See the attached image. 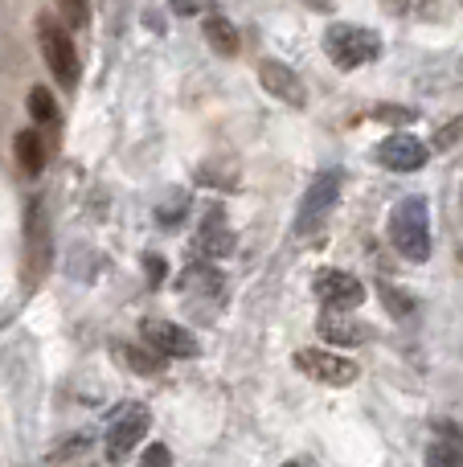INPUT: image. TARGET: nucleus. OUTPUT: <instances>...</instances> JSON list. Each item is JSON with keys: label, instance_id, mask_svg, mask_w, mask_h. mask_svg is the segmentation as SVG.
I'll return each instance as SVG.
<instances>
[{"label": "nucleus", "instance_id": "nucleus-1", "mask_svg": "<svg viewBox=\"0 0 463 467\" xmlns=\"http://www.w3.org/2000/svg\"><path fill=\"white\" fill-rule=\"evenodd\" d=\"M390 242L410 263H427V258H431L435 238H431V205H427V197H406V202L394 205Z\"/></svg>", "mask_w": 463, "mask_h": 467}, {"label": "nucleus", "instance_id": "nucleus-2", "mask_svg": "<svg viewBox=\"0 0 463 467\" xmlns=\"http://www.w3.org/2000/svg\"><path fill=\"white\" fill-rule=\"evenodd\" d=\"M324 54L333 57L341 70H357V66L377 62L382 54V37L369 25H328L324 33Z\"/></svg>", "mask_w": 463, "mask_h": 467}, {"label": "nucleus", "instance_id": "nucleus-3", "mask_svg": "<svg viewBox=\"0 0 463 467\" xmlns=\"http://www.w3.org/2000/svg\"><path fill=\"white\" fill-rule=\"evenodd\" d=\"M341 189H345L341 169H324L316 181H312L304 202H300V210H295V234H300V238H312V234L324 226L328 213H333L336 202H341Z\"/></svg>", "mask_w": 463, "mask_h": 467}, {"label": "nucleus", "instance_id": "nucleus-4", "mask_svg": "<svg viewBox=\"0 0 463 467\" xmlns=\"http://www.w3.org/2000/svg\"><path fill=\"white\" fill-rule=\"evenodd\" d=\"M41 54H46V62H49V70H54L57 87H62V90L78 87V54H74L70 33H66L57 21H41Z\"/></svg>", "mask_w": 463, "mask_h": 467}, {"label": "nucleus", "instance_id": "nucleus-5", "mask_svg": "<svg viewBox=\"0 0 463 467\" xmlns=\"http://www.w3.org/2000/svg\"><path fill=\"white\" fill-rule=\"evenodd\" d=\"M295 369L308 373L320 386H349V381H357V365L349 357L333 353V348H300L295 353Z\"/></svg>", "mask_w": 463, "mask_h": 467}, {"label": "nucleus", "instance_id": "nucleus-6", "mask_svg": "<svg viewBox=\"0 0 463 467\" xmlns=\"http://www.w3.org/2000/svg\"><path fill=\"white\" fill-rule=\"evenodd\" d=\"M144 340L156 357H164V361H169V357H177V361L201 357V345H197L193 332L180 328V324H169V320H144Z\"/></svg>", "mask_w": 463, "mask_h": 467}, {"label": "nucleus", "instance_id": "nucleus-7", "mask_svg": "<svg viewBox=\"0 0 463 467\" xmlns=\"http://www.w3.org/2000/svg\"><path fill=\"white\" fill-rule=\"evenodd\" d=\"M148 427H152V414H148L144 406H123V410L115 414L111 431H107V455H111L115 463L128 460L139 447V439L148 435Z\"/></svg>", "mask_w": 463, "mask_h": 467}, {"label": "nucleus", "instance_id": "nucleus-8", "mask_svg": "<svg viewBox=\"0 0 463 467\" xmlns=\"http://www.w3.org/2000/svg\"><path fill=\"white\" fill-rule=\"evenodd\" d=\"M374 156H377V164L390 172H418V169H427V161H431V144L398 131V136H386Z\"/></svg>", "mask_w": 463, "mask_h": 467}, {"label": "nucleus", "instance_id": "nucleus-9", "mask_svg": "<svg viewBox=\"0 0 463 467\" xmlns=\"http://www.w3.org/2000/svg\"><path fill=\"white\" fill-rule=\"evenodd\" d=\"M312 287H316V299L328 312H353V307H361V299H365L361 279L349 271H320L316 279H312Z\"/></svg>", "mask_w": 463, "mask_h": 467}, {"label": "nucleus", "instance_id": "nucleus-10", "mask_svg": "<svg viewBox=\"0 0 463 467\" xmlns=\"http://www.w3.org/2000/svg\"><path fill=\"white\" fill-rule=\"evenodd\" d=\"M259 82L267 95H275L279 103L287 107H308V87H304V78L292 70V66L275 62V57H262L259 62Z\"/></svg>", "mask_w": 463, "mask_h": 467}, {"label": "nucleus", "instance_id": "nucleus-11", "mask_svg": "<svg viewBox=\"0 0 463 467\" xmlns=\"http://www.w3.org/2000/svg\"><path fill=\"white\" fill-rule=\"evenodd\" d=\"M320 337L324 340H333V345H365L369 340V328L361 320H345V316H336V312H328V316H320Z\"/></svg>", "mask_w": 463, "mask_h": 467}, {"label": "nucleus", "instance_id": "nucleus-12", "mask_svg": "<svg viewBox=\"0 0 463 467\" xmlns=\"http://www.w3.org/2000/svg\"><path fill=\"white\" fill-rule=\"evenodd\" d=\"M16 161H21V169L29 172V177H37V172L46 169V148H41V136L33 128L16 136Z\"/></svg>", "mask_w": 463, "mask_h": 467}, {"label": "nucleus", "instance_id": "nucleus-13", "mask_svg": "<svg viewBox=\"0 0 463 467\" xmlns=\"http://www.w3.org/2000/svg\"><path fill=\"white\" fill-rule=\"evenodd\" d=\"M49 254V234H46V218H41V205H29V263L33 266H46Z\"/></svg>", "mask_w": 463, "mask_h": 467}, {"label": "nucleus", "instance_id": "nucleus-14", "mask_svg": "<svg viewBox=\"0 0 463 467\" xmlns=\"http://www.w3.org/2000/svg\"><path fill=\"white\" fill-rule=\"evenodd\" d=\"M205 37H210V46L218 49V54H226V57L238 54V29L226 16H210V21H205Z\"/></svg>", "mask_w": 463, "mask_h": 467}, {"label": "nucleus", "instance_id": "nucleus-15", "mask_svg": "<svg viewBox=\"0 0 463 467\" xmlns=\"http://www.w3.org/2000/svg\"><path fill=\"white\" fill-rule=\"evenodd\" d=\"M230 246H234V234L221 226L218 218L205 222V230H201V250H205V254H210V258H221V254H230Z\"/></svg>", "mask_w": 463, "mask_h": 467}, {"label": "nucleus", "instance_id": "nucleus-16", "mask_svg": "<svg viewBox=\"0 0 463 467\" xmlns=\"http://www.w3.org/2000/svg\"><path fill=\"white\" fill-rule=\"evenodd\" d=\"M119 353H123V361L131 365L136 373H160L164 369V357H156V353H148V348H136V345H119Z\"/></svg>", "mask_w": 463, "mask_h": 467}, {"label": "nucleus", "instance_id": "nucleus-17", "mask_svg": "<svg viewBox=\"0 0 463 467\" xmlns=\"http://www.w3.org/2000/svg\"><path fill=\"white\" fill-rule=\"evenodd\" d=\"M29 115L37 123H54L57 119V103H54V95H49L46 87H33L29 90Z\"/></svg>", "mask_w": 463, "mask_h": 467}, {"label": "nucleus", "instance_id": "nucleus-18", "mask_svg": "<svg viewBox=\"0 0 463 467\" xmlns=\"http://www.w3.org/2000/svg\"><path fill=\"white\" fill-rule=\"evenodd\" d=\"M427 467H463V447H456V443H431V447H427Z\"/></svg>", "mask_w": 463, "mask_h": 467}, {"label": "nucleus", "instance_id": "nucleus-19", "mask_svg": "<svg viewBox=\"0 0 463 467\" xmlns=\"http://www.w3.org/2000/svg\"><path fill=\"white\" fill-rule=\"evenodd\" d=\"M459 140H463V115H459V119H451L448 128H443L439 136H435V148H456Z\"/></svg>", "mask_w": 463, "mask_h": 467}, {"label": "nucleus", "instance_id": "nucleus-20", "mask_svg": "<svg viewBox=\"0 0 463 467\" xmlns=\"http://www.w3.org/2000/svg\"><path fill=\"white\" fill-rule=\"evenodd\" d=\"M139 467H172L169 447H164V443H152V447L144 451V460H139Z\"/></svg>", "mask_w": 463, "mask_h": 467}, {"label": "nucleus", "instance_id": "nucleus-21", "mask_svg": "<svg viewBox=\"0 0 463 467\" xmlns=\"http://www.w3.org/2000/svg\"><path fill=\"white\" fill-rule=\"evenodd\" d=\"M382 299H390V307H394V312H410V299H402L398 296V287H390V283H382Z\"/></svg>", "mask_w": 463, "mask_h": 467}, {"label": "nucleus", "instance_id": "nucleus-22", "mask_svg": "<svg viewBox=\"0 0 463 467\" xmlns=\"http://www.w3.org/2000/svg\"><path fill=\"white\" fill-rule=\"evenodd\" d=\"M62 13L74 16V21H87V8H82V5H62Z\"/></svg>", "mask_w": 463, "mask_h": 467}, {"label": "nucleus", "instance_id": "nucleus-23", "mask_svg": "<svg viewBox=\"0 0 463 467\" xmlns=\"http://www.w3.org/2000/svg\"><path fill=\"white\" fill-rule=\"evenodd\" d=\"M148 275H152V279H160V275H164V263L156 254H148Z\"/></svg>", "mask_w": 463, "mask_h": 467}, {"label": "nucleus", "instance_id": "nucleus-24", "mask_svg": "<svg viewBox=\"0 0 463 467\" xmlns=\"http://www.w3.org/2000/svg\"><path fill=\"white\" fill-rule=\"evenodd\" d=\"M459 202H463V185H459Z\"/></svg>", "mask_w": 463, "mask_h": 467}, {"label": "nucleus", "instance_id": "nucleus-25", "mask_svg": "<svg viewBox=\"0 0 463 467\" xmlns=\"http://www.w3.org/2000/svg\"><path fill=\"white\" fill-rule=\"evenodd\" d=\"M287 467H300V463H287Z\"/></svg>", "mask_w": 463, "mask_h": 467}, {"label": "nucleus", "instance_id": "nucleus-26", "mask_svg": "<svg viewBox=\"0 0 463 467\" xmlns=\"http://www.w3.org/2000/svg\"><path fill=\"white\" fill-rule=\"evenodd\" d=\"M459 258H463V246H459Z\"/></svg>", "mask_w": 463, "mask_h": 467}]
</instances>
